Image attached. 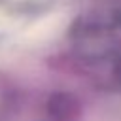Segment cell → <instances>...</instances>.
I'll list each match as a JSON object with an SVG mask.
<instances>
[{
    "label": "cell",
    "instance_id": "1",
    "mask_svg": "<svg viewBox=\"0 0 121 121\" xmlns=\"http://www.w3.org/2000/svg\"><path fill=\"white\" fill-rule=\"evenodd\" d=\"M66 15L60 11L55 13H47L43 17H40L38 21H34L23 34V42L30 43V45H43L49 43L51 40H55L57 36L62 34V30L66 28Z\"/></svg>",
    "mask_w": 121,
    "mask_h": 121
}]
</instances>
